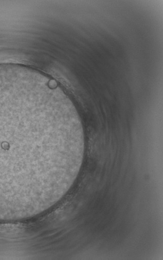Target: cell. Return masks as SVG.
<instances>
[{
  "mask_svg": "<svg viewBox=\"0 0 163 260\" xmlns=\"http://www.w3.org/2000/svg\"><path fill=\"white\" fill-rule=\"evenodd\" d=\"M84 137L75 107L57 84L36 70L0 64V211L55 194Z\"/></svg>",
  "mask_w": 163,
  "mask_h": 260,
  "instance_id": "cell-1",
  "label": "cell"
}]
</instances>
